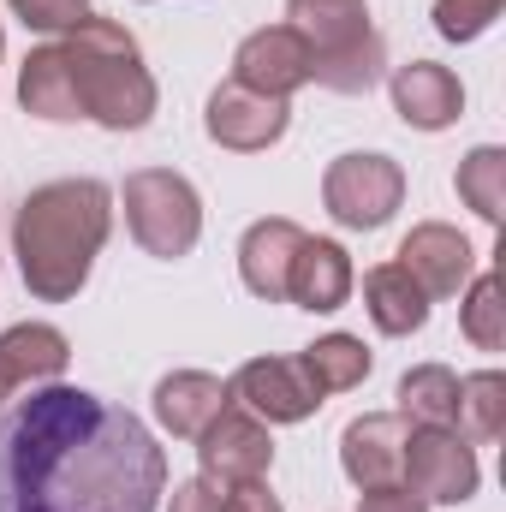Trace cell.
<instances>
[{"label": "cell", "mask_w": 506, "mask_h": 512, "mask_svg": "<svg viewBox=\"0 0 506 512\" xmlns=\"http://www.w3.org/2000/svg\"><path fill=\"white\" fill-rule=\"evenodd\" d=\"M155 435L84 387H30L0 417V512H155Z\"/></svg>", "instance_id": "6da1fadb"}, {"label": "cell", "mask_w": 506, "mask_h": 512, "mask_svg": "<svg viewBox=\"0 0 506 512\" xmlns=\"http://www.w3.org/2000/svg\"><path fill=\"white\" fill-rule=\"evenodd\" d=\"M102 233H108V191L96 179H66V185H42L36 197H24L12 239H18V268L30 292L72 298L90 274Z\"/></svg>", "instance_id": "7a4b0ae2"}, {"label": "cell", "mask_w": 506, "mask_h": 512, "mask_svg": "<svg viewBox=\"0 0 506 512\" xmlns=\"http://www.w3.org/2000/svg\"><path fill=\"white\" fill-rule=\"evenodd\" d=\"M66 54V78H72V96H78V114H96L102 126H143L149 108H155V90L137 66V48H131L126 30L114 24H78L72 48Z\"/></svg>", "instance_id": "3957f363"}, {"label": "cell", "mask_w": 506, "mask_h": 512, "mask_svg": "<svg viewBox=\"0 0 506 512\" xmlns=\"http://www.w3.org/2000/svg\"><path fill=\"white\" fill-rule=\"evenodd\" d=\"M292 30L310 48V78H322L328 90H370L381 72V36L370 30L364 0H292Z\"/></svg>", "instance_id": "277c9868"}, {"label": "cell", "mask_w": 506, "mask_h": 512, "mask_svg": "<svg viewBox=\"0 0 506 512\" xmlns=\"http://www.w3.org/2000/svg\"><path fill=\"white\" fill-rule=\"evenodd\" d=\"M126 221L155 256H185L197 245V191L179 173H137L126 185Z\"/></svg>", "instance_id": "5b68a950"}, {"label": "cell", "mask_w": 506, "mask_h": 512, "mask_svg": "<svg viewBox=\"0 0 506 512\" xmlns=\"http://www.w3.org/2000/svg\"><path fill=\"white\" fill-rule=\"evenodd\" d=\"M328 209L346 227H381L399 209V167L387 155H346L328 173Z\"/></svg>", "instance_id": "8992f818"}, {"label": "cell", "mask_w": 506, "mask_h": 512, "mask_svg": "<svg viewBox=\"0 0 506 512\" xmlns=\"http://www.w3.org/2000/svg\"><path fill=\"white\" fill-rule=\"evenodd\" d=\"M405 465L399 477L411 483V495H429V501H471L477 489V459L471 447L453 435V429H423L417 441H405Z\"/></svg>", "instance_id": "52a82bcc"}, {"label": "cell", "mask_w": 506, "mask_h": 512, "mask_svg": "<svg viewBox=\"0 0 506 512\" xmlns=\"http://www.w3.org/2000/svg\"><path fill=\"white\" fill-rule=\"evenodd\" d=\"M239 399L256 405L268 423H298L322 405V393L304 376V358H262L239 370Z\"/></svg>", "instance_id": "ba28073f"}, {"label": "cell", "mask_w": 506, "mask_h": 512, "mask_svg": "<svg viewBox=\"0 0 506 512\" xmlns=\"http://www.w3.org/2000/svg\"><path fill=\"white\" fill-rule=\"evenodd\" d=\"M310 48H304V36L292 30V24H280V30H262L251 36L245 48H239V78L233 84H245V90H262V96H286L292 84H304L310 78Z\"/></svg>", "instance_id": "9c48e42d"}, {"label": "cell", "mask_w": 506, "mask_h": 512, "mask_svg": "<svg viewBox=\"0 0 506 512\" xmlns=\"http://www.w3.org/2000/svg\"><path fill=\"white\" fill-rule=\"evenodd\" d=\"M280 131H286V102L256 96V90H245V84L215 90V102H209V137H215V143L262 149V143H274Z\"/></svg>", "instance_id": "30bf717a"}, {"label": "cell", "mask_w": 506, "mask_h": 512, "mask_svg": "<svg viewBox=\"0 0 506 512\" xmlns=\"http://www.w3.org/2000/svg\"><path fill=\"white\" fill-rule=\"evenodd\" d=\"M268 459H274L268 435L256 429L251 417H239V411H221L203 429V471L221 477V483H251V477L268 471Z\"/></svg>", "instance_id": "8fae6325"}, {"label": "cell", "mask_w": 506, "mask_h": 512, "mask_svg": "<svg viewBox=\"0 0 506 512\" xmlns=\"http://www.w3.org/2000/svg\"><path fill=\"white\" fill-rule=\"evenodd\" d=\"M393 102H399L405 126L441 131L447 120H459V108H465V90H459V78H453L447 66H435V60H417V66H405V72L393 78Z\"/></svg>", "instance_id": "7c38bea8"}, {"label": "cell", "mask_w": 506, "mask_h": 512, "mask_svg": "<svg viewBox=\"0 0 506 512\" xmlns=\"http://www.w3.org/2000/svg\"><path fill=\"white\" fill-rule=\"evenodd\" d=\"M340 459H346L352 483H364V489L393 483L399 465H405V429H399V417H358L346 429V441H340Z\"/></svg>", "instance_id": "4fadbf2b"}, {"label": "cell", "mask_w": 506, "mask_h": 512, "mask_svg": "<svg viewBox=\"0 0 506 512\" xmlns=\"http://www.w3.org/2000/svg\"><path fill=\"white\" fill-rule=\"evenodd\" d=\"M346 292H352V262L340 245H328V239H304L298 256H292V274H286V298H298L304 310H340L346 304Z\"/></svg>", "instance_id": "5bb4252c"}, {"label": "cell", "mask_w": 506, "mask_h": 512, "mask_svg": "<svg viewBox=\"0 0 506 512\" xmlns=\"http://www.w3.org/2000/svg\"><path fill=\"white\" fill-rule=\"evenodd\" d=\"M399 268L423 286V292H459L465 268H471V245L447 227H417L399 251Z\"/></svg>", "instance_id": "9a60e30c"}, {"label": "cell", "mask_w": 506, "mask_h": 512, "mask_svg": "<svg viewBox=\"0 0 506 512\" xmlns=\"http://www.w3.org/2000/svg\"><path fill=\"white\" fill-rule=\"evenodd\" d=\"M298 245H304V233L292 221H262L245 233V286L256 298H286V274H292Z\"/></svg>", "instance_id": "2e32d148"}, {"label": "cell", "mask_w": 506, "mask_h": 512, "mask_svg": "<svg viewBox=\"0 0 506 512\" xmlns=\"http://www.w3.org/2000/svg\"><path fill=\"white\" fill-rule=\"evenodd\" d=\"M155 411H161V423L173 429V435H203L221 411H227V387L215 382V376H167V382L155 387Z\"/></svg>", "instance_id": "e0dca14e"}, {"label": "cell", "mask_w": 506, "mask_h": 512, "mask_svg": "<svg viewBox=\"0 0 506 512\" xmlns=\"http://www.w3.org/2000/svg\"><path fill=\"white\" fill-rule=\"evenodd\" d=\"M60 364H66V340L54 328H12L0 340V382L6 387L48 382V376H60Z\"/></svg>", "instance_id": "ac0fdd59"}, {"label": "cell", "mask_w": 506, "mask_h": 512, "mask_svg": "<svg viewBox=\"0 0 506 512\" xmlns=\"http://www.w3.org/2000/svg\"><path fill=\"white\" fill-rule=\"evenodd\" d=\"M364 292H370V316H376L381 334H411V328H423V316H429V292L393 262V268H376L370 280H364Z\"/></svg>", "instance_id": "d6986e66"}, {"label": "cell", "mask_w": 506, "mask_h": 512, "mask_svg": "<svg viewBox=\"0 0 506 512\" xmlns=\"http://www.w3.org/2000/svg\"><path fill=\"white\" fill-rule=\"evenodd\" d=\"M24 108L42 114V120H78V96H72V78H66V54L60 48L30 54V66H24Z\"/></svg>", "instance_id": "ffe728a7"}, {"label": "cell", "mask_w": 506, "mask_h": 512, "mask_svg": "<svg viewBox=\"0 0 506 512\" xmlns=\"http://www.w3.org/2000/svg\"><path fill=\"white\" fill-rule=\"evenodd\" d=\"M399 399H405V417H417L423 429H453L459 382H453V370L429 364V370H411V376L399 382Z\"/></svg>", "instance_id": "44dd1931"}, {"label": "cell", "mask_w": 506, "mask_h": 512, "mask_svg": "<svg viewBox=\"0 0 506 512\" xmlns=\"http://www.w3.org/2000/svg\"><path fill=\"white\" fill-rule=\"evenodd\" d=\"M304 376L316 393H340V387L364 382L370 376V352L358 346V340H346V334H328V340H316L310 352H304Z\"/></svg>", "instance_id": "7402d4cb"}, {"label": "cell", "mask_w": 506, "mask_h": 512, "mask_svg": "<svg viewBox=\"0 0 506 512\" xmlns=\"http://www.w3.org/2000/svg\"><path fill=\"white\" fill-rule=\"evenodd\" d=\"M506 382L489 370V376H471V382H459V411H453V423H465L477 441H495L501 435V399Z\"/></svg>", "instance_id": "603a6c76"}, {"label": "cell", "mask_w": 506, "mask_h": 512, "mask_svg": "<svg viewBox=\"0 0 506 512\" xmlns=\"http://www.w3.org/2000/svg\"><path fill=\"white\" fill-rule=\"evenodd\" d=\"M459 191L477 203L483 221H501V149H477L459 173Z\"/></svg>", "instance_id": "cb8c5ba5"}, {"label": "cell", "mask_w": 506, "mask_h": 512, "mask_svg": "<svg viewBox=\"0 0 506 512\" xmlns=\"http://www.w3.org/2000/svg\"><path fill=\"white\" fill-rule=\"evenodd\" d=\"M495 12H501V0H435V30L453 42H471L495 24Z\"/></svg>", "instance_id": "d4e9b609"}, {"label": "cell", "mask_w": 506, "mask_h": 512, "mask_svg": "<svg viewBox=\"0 0 506 512\" xmlns=\"http://www.w3.org/2000/svg\"><path fill=\"white\" fill-rule=\"evenodd\" d=\"M495 316H501V280L483 274V280H477V298H471V310H465V334H471L477 346H489V352L501 346V322H495Z\"/></svg>", "instance_id": "484cf974"}, {"label": "cell", "mask_w": 506, "mask_h": 512, "mask_svg": "<svg viewBox=\"0 0 506 512\" xmlns=\"http://www.w3.org/2000/svg\"><path fill=\"white\" fill-rule=\"evenodd\" d=\"M24 12V24L36 30H60V24H84V0H12Z\"/></svg>", "instance_id": "4316f807"}, {"label": "cell", "mask_w": 506, "mask_h": 512, "mask_svg": "<svg viewBox=\"0 0 506 512\" xmlns=\"http://www.w3.org/2000/svg\"><path fill=\"white\" fill-rule=\"evenodd\" d=\"M221 512H280V501H274V495H268V489L251 477V483H233V489H227Z\"/></svg>", "instance_id": "83f0119b"}, {"label": "cell", "mask_w": 506, "mask_h": 512, "mask_svg": "<svg viewBox=\"0 0 506 512\" xmlns=\"http://www.w3.org/2000/svg\"><path fill=\"white\" fill-rule=\"evenodd\" d=\"M364 512H423V501L411 495V489H393V483H381L364 495Z\"/></svg>", "instance_id": "f1b7e54d"}, {"label": "cell", "mask_w": 506, "mask_h": 512, "mask_svg": "<svg viewBox=\"0 0 506 512\" xmlns=\"http://www.w3.org/2000/svg\"><path fill=\"white\" fill-rule=\"evenodd\" d=\"M173 512H221V495H209L203 483H185L173 489Z\"/></svg>", "instance_id": "f546056e"}, {"label": "cell", "mask_w": 506, "mask_h": 512, "mask_svg": "<svg viewBox=\"0 0 506 512\" xmlns=\"http://www.w3.org/2000/svg\"><path fill=\"white\" fill-rule=\"evenodd\" d=\"M6 393H12V387H6V382H0V399H6Z\"/></svg>", "instance_id": "4dcf8cb0"}]
</instances>
